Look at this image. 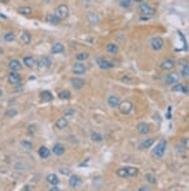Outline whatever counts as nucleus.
Masks as SVG:
<instances>
[{
	"label": "nucleus",
	"instance_id": "1",
	"mask_svg": "<svg viewBox=\"0 0 189 191\" xmlns=\"http://www.w3.org/2000/svg\"><path fill=\"white\" fill-rule=\"evenodd\" d=\"M139 174V169L135 166H122L117 169V175L121 178H130V177H136Z\"/></svg>",
	"mask_w": 189,
	"mask_h": 191
},
{
	"label": "nucleus",
	"instance_id": "2",
	"mask_svg": "<svg viewBox=\"0 0 189 191\" xmlns=\"http://www.w3.org/2000/svg\"><path fill=\"white\" fill-rule=\"evenodd\" d=\"M166 148H167V142H166V139H161L159 142H157L156 147L153 148V151H152V155H153L154 157H157V159H161V157L165 155Z\"/></svg>",
	"mask_w": 189,
	"mask_h": 191
},
{
	"label": "nucleus",
	"instance_id": "3",
	"mask_svg": "<svg viewBox=\"0 0 189 191\" xmlns=\"http://www.w3.org/2000/svg\"><path fill=\"white\" fill-rule=\"evenodd\" d=\"M139 11L141 13V16H144V17H152L156 13V9L153 8V7H152L150 4H148V3H144V2L140 3Z\"/></svg>",
	"mask_w": 189,
	"mask_h": 191
},
{
	"label": "nucleus",
	"instance_id": "4",
	"mask_svg": "<svg viewBox=\"0 0 189 191\" xmlns=\"http://www.w3.org/2000/svg\"><path fill=\"white\" fill-rule=\"evenodd\" d=\"M55 14H56V16L59 17L60 20L68 18V16H69V7H68L66 4H60V5L56 8Z\"/></svg>",
	"mask_w": 189,
	"mask_h": 191
},
{
	"label": "nucleus",
	"instance_id": "5",
	"mask_svg": "<svg viewBox=\"0 0 189 191\" xmlns=\"http://www.w3.org/2000/svg\"><path fill=\"white\" fill-rule=\"evenodd\" d=\"M118 108H119L122 114H130L134 109V104H132V101H130V100H123V101H121Z\"/></svg>",
	"mask_w": 189,
	"mask_h": 191
},
{
	"label": "nucleus",
	"instance_id": "6",
	"mask_svg": "<svg viewBox=\"0 0 189 191\" xmlns=\"http://www.w3.org/2000/svg\"><path fill=\"white\" fill-rule=\"evenodd\" d=\"M149 43H150V47L153 48L154 51H161L163 48V46H165V42H163V39L161 38V36H153Z\"/></svg>",
	"mask_w": 189,
	"mask_h": 191
},
{
	"label": "nucleus",
	"instance_id": "7",
	"mask_svg": "<svg viewBox=\"0 0 189 191\" xmlns=\"http://www.w3.org/2000/svg\"><path fill=\"white\" fill-rule=\"evenodd\" d=\"M97 65L101 68V69H105V70H108V69H112V68H114V64L113 63H110L109 60H106L105 57H97Z\"/></svg>",
	"mask_w": 189,
	"mask_h": 191
},
{
	"label": "nucleus",
	"instance_id": "8",
	"mask_svg": "<svg viewBox=\"0 0 189 191\" xmlns=\"http://www.w3.org/2000/svg\"><path fill=\"white\" fill-rule=\"evenodd\" d=\"M86 72H87V67L84 65V63L78 61L74 64V67H73V73H74V74L81 76V74H84Z\"/></svg>",
	"mask_w": 189,
	"mask_h": 191
},
{
	"label": "nucleus",
	"instance_id": "9",
	"mask_svg": "<svg viewBox=\"0 0 189 191\" xmlns=\"http://www.w3.org/2000/svg\"><path fill=\"white\" fill-rule=\"evenodd\" d=\"M176 67V63L172 60V58H165L161 63V69L162 70H172Z\"/></svg>",
	"mask_w": 189,
	"mask_h": 191
},
{
	"label": "nucleus",
	"instance_id": "10",
	"mask_svg": "<svg viewBox=\"0 0 189 191\" xmlns=\"http://www.w3.org/2000/svg\"><path fill=\"white\" fill-rule=\"evenodd\" d=\"M106 103H108V105L110 108H118L119 104H121V100H119V98L117 96V95H110V96H108Z\"/></svg>",
	"mask_w": 189,
	"mask_h": 191
},
{
	"label": "nucleus",
	"instance_id": "11",
	"mask_svg": "<svg viewBox=\"0 0 189 191\" xmlns=\"http://www.w3.org/2000/svg\"><path fill=\"white\" fill-rule=\"evenodd\" d=\"M8 82L11 85H18L21 83V76L17 72H11L8 74Z\"/></svg>",
	"mask_w": 189,
	"mask_h": 191
},
{
	"label": "nucleus",
	"instance_id": "12",
	"mask_svg": "<svg viewBox=\"0 0 189 191\" xmlns=\"http://www.w3.org/2000/svg\"><path fill=\"white\" fill-rule=\"evenodd\" d=\"M178 81H179V76L176 73H169V74L165 77V82L167 85H175V83H178Z\"/></svg>",
	"mask_w": 189,
	"mask_h": 191
},
{
	"label": "nucleus",
	"instance_id": "13",
	"mask_svg": "<svg viewBox=\"0 0 189 191\" xmlns=\"http://www.w3.org/2000/svg\"><path fill=\"white\" fill-rule=\"evenodd\" d=\"M46 21H47V24H49V25H59L61 20L57 17L55 13H48L47 17H46Z\"/></svg>",
	"mask_w": 189,
	"mask_h": 191
},
{
	"label": "nucleus",
	"instance_id": "14",
	"mask_svg": "<svg viewBox=\"0 0 189 191\" xmlns=\"http://www.w3.org/2000/svg\"><path fill=\"white\" fill-rule=\"evenodd\" d=\"M81 182H82V179H81L79 175L73 174V175H70V178H69V186L75 189V187H78L79 185H81Z\"/></svg>",
	"mask_w": 189,
	"mask_h": 191
},
{
	"label": "nucleus",
	"instance_id": "15",
	"mask_svg": "<svg viewBox=\"0 0 189 191\" xmlns=\"http://www.w3.org/2000/svg\"><path fill=\"white\" fill-rule=\"evenodd\" d=\"M24 64L26 65L27 68H35V67H38V61H36L33 56H25L24 57Z\"/></svg>",
	"mask_w": 189,
	"mask_h": 191
},
{
	"label": "nucleus",
	"instance_id": "16",
	"mask_svg": "<svg viewBox=\"0 0 189 191\" xmlns=\"http://www.w3.org/2000/svg\"><path fill=\"white\" fill-rule=\"evenodd\" d=\"M154 139L153 138H147V139H144V141L139 144V150H147V148H150L154 144Z\"/></svg>",
	"mask_w": 189,
	"mask_h": 191
},
{
	"label": "nucleus",
	"instance_id": "17",
	"mask_svg": "<svg viewBox=\"0 0 189 191\" xmlns=\"http://www.w3.org/2000/svg\"><path fill=\"white\" fill-rule=\"evenodd\" d=\"M137 131H139L140 134H143V135H147L149 131H150L149 123H147V122H140L139 125H137Z\"/></svg>",
	"mask_w": 189,
	"mask_h": 191
},
{
	"label": "nucleus",
	"instance_id": "18",
	"mask_svg": "<svg viewBox=\"0 0 189 191\" xmlns=\"http://www.w3.org/2000/svg\"><path fill=\"white\" fill-rule=\"evenodd\" d=\"M71 85H73V87L74 89H77V90H81L82 87L86 85V81L84 79H82V78H73L71 79Z\"/></svg>",
	"mask_w": 189,
	"mask_h": 191
},
{
	"label": "nucleus",
	"instance_id": "19",
	"mask_svg": "<svg viewBox=\"0 0 189 191\" xmlns=\"http://www.w3.org/2000/svg\"><path fill=\"white\" fill-rule=\"evenodd\" d=\"M64 51H65V47H64V44H62V43H60V42L55 43V44L52 46V48H51V52H52L53 55H57V54H62Z\"/></svg>",
	"mask_w": 189,
	"mask_h": 191
},
{
	"label": "nucleus",
	"instance_id": "20",
	"mask_svg": "<svg viewBox=\"0 0 189 191\" xmlns=\"http://www.w3.org/2000/svg\"><path fill=\"white\" fill-rule=\"evenodd\" d=\"M8 67H9L11 72H18V70L22 69V64H21L18 60H11Z\"/></svg>",
	"mask_w": 189,
	"mask_h": 191
},
{
	"label": "nucleus",
	"instance_id": "21",
	"mask_svg": "<svg viewBox=\"0 0 189 191\" xmlns=\"http://www.w3.org/2000/svg\"><path fill=\"white\" fill-rule=\"evenodd\" d=\"M52 65V60L49 57H42L38 60V67L39 68H49Z\"/></svg>",
	"mask_w": 189,
	"mask_h": 191
},
{
	"label": "nucleus",
	"instance_id": "22",
	"mask_svg": "<svg viewBox=\"0 0 189 191\" xmlns=\"http://www.w3.org/2000/svg\"><path fill=\"white\" fill-rule=\"evenodd\" d=\"M64 152H65V146L62 143H56L53 146V153L57 156H61L64 155Z\"/></svg>",
	"mask_w": 189,
	"mask_h": 191
},
{
	"label": "nucleus",
	"instance_id": "23",
	"mask_svg": "<svg viewBox=\"0 0 189 191\" xmlns=\"http://www.w3.org/2000/svg\"><path fill=\"white\" fill-rule=\"evenodd\" d=\"M105 49H106L108 54L115 55V54H118L119 47H118V44H115V43H109V44H106V48Z\"/></svg>",
	"mask_w": 189,
	"mask_h": 191
},
{
	"label": "nucleus",
	"instance_id": "24",
	"mask_svg": "<svg viewBox=\"0 0 189 191\" xmlns=\"http://www.w3.org/2000/svg\"><path fill=\"white\" fill-rule=\"evenodd\" d=\"M47 182L51 183L52 186H57V185H59V182H60V179H59V177H57L55 173H51V174L47 175Z\"/></svg>",
	"mask_w": 189,
	"mask_h": 191
},
{
	"label": "nucleus",
	"instance_id": "25",
	"mask_svg": "<svg viewBox=\"0 0 189 191\" xmlns=\"http://www.w3.org/2000/svg\"><path fill=\"white\" fill-rule=\"evenodd\" d=\"M20 39H21V42H22V44H30L31 43V35H30V33L24 31L22 34H21Z\"/></svg>",
	"mask_w": 189,
	"mask_h": 191
},
{
	"label": "nucleus",
	"instance_id": "26",
	"mask_svg": "<svg viewBox=\"0 0 189 191\" xmlns=\"http://www.w3.org/2000/svg\"><path fill=\"white\" fill-rule=\"evenodd\" d=\"M38 153H39V156H40L42 159H48L49 155H51V151L47 148L46 146H42L40 148H39V151H38Z\"/></svg>",
	"mask_w": 189,
	"mask_h": 191
},
{
	"label": "nucleus",
	"instance_id": "27",
	"mask_svg": "<svg viewBox=\"0 0 189 191\" xmlns=\"http://www.w3.org/2000/svg\"><path fill=\"white\" fill-rule=\"evenodd\" d=\"M68 120H66V117H60L59 120L56 121V126L59 128V129H65V128H68Z\"/></svg>",
	"mask_w": 189,
	"mask_h": 191
},
{
	"label": "nucleus",
	"instance_id": "28",
	"mask_svg": "<svg viewBox=\"0 0 189 191\" xmlns=\"http://www.w3.org/2000/svg\"><path fill=\"white\" fill-rule=\"evenodd\" d=\"M40 99L43 101H51V100H53V95L49 91H42L40 92Z\"/></svg>",
	"mask_w": 189,
	"mask_h": 191
},
{
	"label": "nucleus",
	"instance_id": "29",
	"mask_svg": "<svg viewBox=\"0 0 189 191\" xmlns=\"http://www.w3.org/2000/svg\"><path fill=\"white\" fill-rule=\"evenodd\" d=\"M145 179H147L148 183H150V185H154V183H157V177L154 173H147L145 174Z\"/></svg>",
	"mask_w": 189,
	"mask_h": 191
},
{
	"label": "nucleus",
	"instance_id": "30",
	"mask_svg": "<svg viewBox=\"0 0 189 191\" xmlns=\"http://www.w3.org/2000/svg\"><path fill=\"white\" fill-rule=\"evenodd\" d=\"M99 21H100V18H99V16L96 13H90L88 14V22L91 25H97Z\"/></svg>",
	"mask_w": 189,
	"mask_h": 191
},
{
	"label": "nucleus",
	"instance_id": "31",
	"mask_svg": "<svg viewBox=\"0 0 189 191\" xmlns=\"http://www.w3.org/2000/svg\"><path fill=\"white\" fill-rule=\"evenodd\" d=\"M17 12L20 14H24V16H29V14L33 13V9L30 8V7H21V8L17 9Z\"/></svg>",
	"mask_w": 189,
	"mask_h": 191
},
{
	"label": "nucleus",
	"instance_id": "32",
	"mask_svg": "<svg viewBox=\"0 0 189 191\" xmlns=\"http://www.w3.org/2000/svg\"><path fill=\"white\" fill-rule=\"evenodd\" d=\"M180 76L183 78H189V64L183 65V68L180 70Z\"/></svg>",
	"mask_w": 189,
	"mask_h": 191
},
{
	"label": "nucleus",
	"instance_id": "33",
	"mask_svg": "<svg viewBox=\"0 0 189 191\" xmlns=\"http://www.w3.org/2000/svg\"><path fill=\"white\" fill-rule=\"evenodd\" d=\"M118 3L119 5L122 7V8H125V9H128L131 8V5H132V0H118Z\"/></svg>",
	"mask_w": 189,
	"mask_h": 191
},
{
	"label": "nucleus",
	"instance_id": "34",
	"mask_svg": "<svg viewBox=\"0 0 189 191\" xmlns=\"http://www.w3.org/2000/svg\"><path fill=\"white\" fill-rule=\"evenodd\" d=\"M59 96H60V99H62V100H69V99L71 98V92H70L69 90H64V91H60Z\"/></svg>",
	"mask_w": 189,
	"mask_h": 191
},
{
	"label": "nucleus",
	"instance_id": "35",
	"mask_svg": "<svg viewBox=\"0 0 189 191\" xmlns=\"http://www.w3.org/2000/svg\"><path fill=\"white\" fill-rule=\"evenodd\" d=\"M91 139L93 142H103L104 137L101 135L100 133H94V131H93V133H91Z\"/></svg>",
	"mask_w": 189,
	"mask_h": 191
},
{
	"label": "nucleus",
	"instance_id": "36",
	"mask_svg": "<svg viewBox=\"0 0 189 191\" xmlns=\"http://www.w3.org/2000/svg\"><path fill=\"white\" fill-rule=\"evenodd\" d=\"M77 60L78 61H81V63H83V61H86L87 58L90 57V55L88 54H86V52H79V54H77Z\"/></svg>",
	"mask_w": 189,
	"mask_h": 191
},
{
	"label": "nucleus",
	"instance_id": "37",
	"mask_svg": "<svg viewBox=\"0 0 189 191\" xmlns=\"http://www.w3.org/2000/svg\"><path fill=\"white\" fill-rule=\"evenodd\" d=\"M172 91L174 92H184V85L183 83H175L172 86Z\"/></svg>",
	"mask_w": 189,
	"mask_h": 191
},
{
	"label": "nucleus",
	"instance_id": "38",
	"mask_svg": "<svg viewBox=\"0 0 189 191\" xmlns=\"http://www.w3.org/2000/svg\"><path fill=\"white\" fill-rule=\"evenodd\" d=\"M14 39H16V34H14L13 31H9V33H7L4 35V40L5 42H13Z\"/></svg>",
	"mask_w": 189,
	"mask_h": 191
},
{
	"label": "nucleus",
	"instance_id": "39",
	"mask_svg": "<svg viewBox=\"0 0 189 191\" xmlns=\"http://www.w3.org/2000/svg\"><path fill=\"white\" fill-rule=\"evenodd\" d=\"M21 146H22L25 150H33V143H31V142L22 141V142H21Z\"/></svg>",
	"mask_w": 189,
	"mask_h": 191
},
{
	"label": "nucleus",
	"instance_id": "40",
	"mask_svg": "<svg viewBox=\"0 0 189 191\" xmlns=\"http://www.w3.org/2000/svg\"><path fill=\"white\" fill-rule=\"evenodd\" d=\"M74 109H70V108H68V109H65L64 111V117H70V116H74Z\"/></svg>",
	"mask_w": 189,
	"mask_h": 191
},
{
	"label": "nucleus",
	"instance_id": "41",
	"mask_svg": "<svg viewBox=\"0 0 189 191\" xmlns=\"http://www.w3.org/2000/svg\"><path fill=\"white\" fill-rule=\"evenodd\" d=\"M16 114H17L16 109H8V111L5 112V117H14Z\"/></svg>",
	"mask_w": 189,
	"mask_h": 191
},
{
	"label": "nucleus",
	"instance_id": "42",
	"mask_svg": "<svg viewBox=\"0 0 189 191\" xmlns=\"http://www.w3.org/2000/svg\"><path fill=\"white\" fill-rule=\"evenodd\" d=\"M60 173L64 174V175H69V174H70V170H69L68 168H61V169H60Z\"/></svg>",
	"mask_w": 189,
	"mask_h": 191
},
{
	"label": "nucleus",
	"instance_id": "43",
	"mask_svg": "<svg viewBox=\"0 0 189 191\" xmlns=\"http://www.w3.org/2000/svg\"><path fill=\"white\" fill-rule=\"evenodd\" d=\"M137 191H150V187L147 186V185H144V186H140Z\"/></svg>",
	"mask_w": 189,
	"mask_h": 191
},
{
	"label": "nucleus",
	"instance_id": "44",
	"mask_svg": "<svg viewBox=\"0 0 189 191\" xmlns=\"http://www.w3.org/2000/svg\"><path fill=\"white\" fill-rule=\"evenodd\" d=\"M49 191H60V189L57 187V186H52V187L49 189Z\"/></svg>",
	"mask_w": 189,
	"mask_h": 191
},
{
	"label": "nucleus",
	"instance_id": "45",
	"mask_svg": "<svg viewBox=\"0 0 189 191\" xmlns=\"http://www.w3.org/2000/svg\"><path fill=\"white\" fill-rule=\"evenodd\" d=\"M24 191H31V187L30 186H25L24 187Z\"/></svg>",
	"mask_w": 189,
	"mask_h": 191
},
{
	"label": "nucleus",
	"instance_id": "46",
	"mask_svg": "<svg viewBox=\"0 0 189 191\" xmlns=\"http://www.w3.org/2000/svg\"><path fill=\"white\" fill-rule=\"evenodd\" d=\"M0 3H3V4H8V3H9V0H0Z\"/></svg>",
	"mask_w": 189,
	"mask_h": 191
},
{
	"label": "nucleus",
	"instance_id": "47",
	"mask_svg": "<svg viewBox=\"0 0 189 191\" xmlns=\"http://www.w3.org/2000/svg\"><path fill=\"white\" fill-rule=\"evenodd\" d=\"M0 17H2V18H7V16H4V14H2V13H0Z\"/></svg>",
	"mask_w": 189,
	"mask_h": 191
},
{
	"label": "nucleus",
	"instance_id": "48",
	"mask_svg": "<svg viewBox=\"0 0 189 191\" xmlns=\"http://www.w3.org/2000/svg\"><path fill=\"white\" fill-rule=\"evenodd\" d=\"M2 96H3V91H2V90H0V98H2Z\"/></svg>",
	"mask_w": 189,
	"mask_h": 191
},
{
	"label": "nucleus",
	"instance_id": "49",
	"mask_svg": "<svg viewBox=\"0 0 189 191\" xmlns=\"http://www.w3.org/2000/svg\"><path fill=\"white\" fill-rule=\"evenodd\" d=\"M43 2H44V3H47V4H48V3H49V0H43Z\"/></svg>",
	"mask_w": 189,
	"mask_h": 191
}]
</instances>
